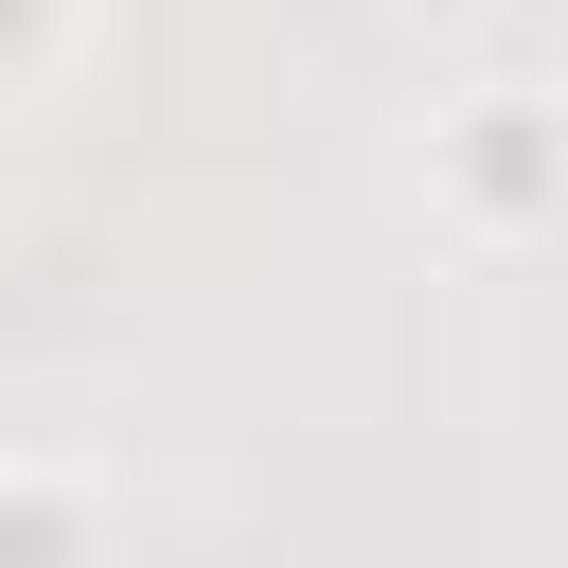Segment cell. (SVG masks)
<instances>
[{
  "label": "cell",
  "mask_w": 568,
  "mask_h": 568,
  "mask_svg": "<svg viewBox=\"0 0 568 568\" xmlns=\"http://www.w3.org/2000/svg\"><path fill=\"white\" fill-rule=\"evenodd\" d=\"M71 53H89V0H0V106H18V124H53Z\"/></svg>",
  "instance_id": "obj_3"
},
{
  "label": "cell",
  "mask_w": 568,
  "mask_h": 568,
  "mask_svg": "<svg viewBox=\"0 0 568 568\" xmlns=\"http://www.w3.org/2000/svg\"><path fill=\"white\" fill-rule=\"evenodd\" d=\"M0 568H124L106 479H89L71 444H18V462H0Z\"/></svg>",
  "instance_id": "obj_2"
},
{
  "label": "cell",
  "mask_w": 568,
  "mask_h": 568,
  "mask_svg": "<svg viewBox=\"0 0 568 568\" xmlns=\"http://www.w3.org/2000/svg\"><path fill=\"white\" fill-rule=\"evenodd\" d=\"M426 213L462 248H550L568 231V89H444L426 106Z\"/></svg>",
  "instance_id": "obj_1"
}]
</instances>
